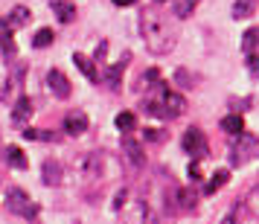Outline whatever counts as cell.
<instances>
[{
  "label": "cell",
  "mask_w": 259,
  "mask_h": 224,
  "mask_svg": "<svg viewBox=\"0 0 259 224\" xmlns=\"http://www.w3.org/2000/svg\"><path fill=\"white\" fill-rule=\"evenodd\" d=\"M140 32H143V41H146V50L152 56H166L175 47V38H178L175 24L166 15L154 12V9H146L140 15Z\"/></svg>",
  "instance_id": "1"
},
{
  "label": "cell",
  "mask_w": 259,
  "mask_h": 224,
  "mask_svg": "<svg viewBox=\"0 0 259 224\" xmlns=\"http://www.w3.org/2000/svg\"><path fill=\"white\" fill-rule=\"evenodd\" d=\"M184 108H187L184 96L172 94L169 87H163V82H157V99H149L143 105V111L152 114V117H160V119H175L184 114Z\"/></svg>",
  "instance_id": "2"
},
{
  "label": "cell",
  "mask_w": 259,
  "mask_h": 224,
  "mask_svg": "<svg viewBox=\"0 0 259 224\" xmlns=\"http://www.w3.org/2000/svg\"><path fill=\"white\" fill-rule=\"evenodd\" d=\"M256 149H259V140L253 137V134H247V131L236 134V143H233V149H230V166L247 163V160L253 157V152H256Z\"/></svg>",
  "instance_id": "3"
},
{
  "label": "cell",
  "mask_w": 259,
  "mask_h": 224,
  "mask_svg": "<svg viewBox=\"0 0 259 224\" xmlns=\"http://www.w3.org/2000/svg\"><path fill=\"white\" fill-rule=\"evenodd\" d=\"M6 207H9L15 215H24V218H35L38 215V207L29 201V195H26L24 189H18V187H12L6 192Z\"/></svg>",
  "instance_id": "4"
},
{
  "label": "cell",
  "mask_w": 259,
  "mask_h": 224,
  "mask_svg": "<svg viewBox=\"0 0 259 224\" xmlns=\"http://www.w3.org/2000/svg\"><path fill=\"white\" fill-rule=\"evenodd\" d=\"M76 172L84 181H102L105 177V157L102 154H82L76 160Z\"/></svg>",
  "instance_id": "5"
},
{
  "label": "cell",
  "mask_w": 259,
  "mask_h": 224,
  "mask_svg": "<svg viewBox=\"0 0 259 224\" xmlns=\"http://www.w3.org/2000/svg\"><path fill=\"white\" fill-rule=\"evenodd\" d=\"M184 149H187L189 157H207V137H204V131L201 128H189L184 134Z\"/></svg>",
  "instance_id": "6"
},
{
  "label": "cell",
  "mask_w": 259,
  "mask_h": 224,
  "mask_svg": "<svg viewBox=\"0 0 259 224\" xmlns=\"http://www.w3.org/2000/svg\"><path fill=\"white\" fill-rule=\"evenodd\" d=\"M47 87L53 91L56 99H67L70 96V79L61 70H47Z\"/></svg>",
  "instance_id": "7"
},
{
  "label": "cell",
  "mask_w": 259,
  "mask_h": 224,
  "mask_svg": "<svg viewBox=\"0 0 259 224\" xmlns=\"http://www.w3.org/2000/svg\"><path fill=\"white\" fill-rule=\"evenodd\" d=\"M64 131L73 134V137H79V134L88 131V114H84L82 108H73L70 114L64 117Z\"/></svg>",
  "instance_id": "8"
},
{
  "label": "cell",
  "mask_w": 259,
  "mask_h": 224,
  "mask_svg": "<svg viewBox=\"0 0 259 224\" xmlns=\"http://www.w3.org/2000/svg\"><path fill=\"white\" fill-rule=\"evenodd\" d=\"M41 177H44V184H47V187H59L61 177H64V169H61L59 160L47 157V160H44V166H41Z\"/></svg>",
  "instance_id": "9"
},
{
  "label": "cell",
  "mask_w": 259,
  "mask_h": 224,
  "mask_svg": "<svg viewBox=\"0 0 259 224\" xmlns=\"http://www.w3.org/2000/svg\"><path fill=\"white\" fill-rule=\"evenodd\" d=\"M29 117H32V102H29V96H18V102H15V108H12V122L24 128L26 122H29Z\"/></svg>",
  "instance_id": "10"
},
{
  "label": "cell",
  "mask_w": 259,
  "mask_h": 224,
  "mask_svg": "<svg viewBox=\"0 0 259 224\" xmlns=\"http://www.w3.org/2000/svg\"><path fill=\"white\" fill-rule=\"evenodd\" d=\"M122 152L128 154V160H131L134 166H143V163H146V157H143V146L134 140L131 134H125V137H122Z\"/></svg>",
  "instance_id": "11"
},
{
  "label": "cell",
  "mask_w": 259,
  "mask_h": 224,
  "mask_svg": "<svg viewBox=\"0 0 259 224\" xmlns=\"http://www.w3.org/2000/svg\"><path fill=\"white\" fill-rule=\"evenodd\" d=\"M50 6H53V12L59 18L61 24H70L73 18H76V6H73L70 0H50Z\"/></svg>",
  "instance_id": "12"
},
{
  "label": "cell",
  "mask_w": 259,
  "mask_h": 224,
  "mask_svg": "<svg viewBox=\"0 0 259 224\" xmlns=\"http://www.w3.org/2000/svg\"><path fill=\"white\" fill-rule=\"evenodd\" d=\"M3 160L12 166V169H26L29 160H26V154L21 146H6V152H3Z\"/></svg>",
  "instance_id": "13"
},
{
  "label": "cell",
  "mask_w": 259,
  "mask_h": 224,
  "mask_svg": "<svg viewBox=\"0 0 259 224\" xmlns=\"http://www.w3.org/2000/svg\"><path fill=\"white\" fill-rule=\"evenodd\" d=\"M32 21V12L26 9V6H15L12 12H9V18H6V26L9 29H21V26H26Z\"/></svg>",
  "instance_id": "14"
},
{
  "label": "cell",
  "mask_w": 259,
  "mask_h": 224,
  "mask_svg": "<svg viewBox=\"0 0 259 224\" xmlns=\"http://www.w3.org/2000/svg\"><path fill=\"white\" fill-rule=\"evenodd\" d=\"M222 131L224 134H230V137H236V134H242L245 131V119H242V114H227V117L222 119Z\"/></svg>",
  "instance_id": "15"
},
{
  "label": "cell",
  "mask_w": 259,
  "mask_h": 224,
  "mask_svg": "<svg viewBox=\"0 0 259 224\" xmlns=\"http://www.w3.org/2000/svg\"><path fill=\"white\" fill-rule=\"evenodd\" d=\"M73 64H76V67H79V70H82L88 79H91V82H96V79H99V73H96V64L88 59V56H82V53H73Z\"/></svg>",
  "instance_id": "16"
},
{
  "label": "cell",
  "mask_w": 259,
  "mask_h": 224,
  "mask_svg": "<svg viewBox=\"0 0 259 224\" xmlns=\"http://www.w3.org/2000/svg\"><path fill=\"white\" fill-rule=\"evenodd\" d=\"M227 181H230V172H227V169H219V172H212V177L207 181V187H204V195H215V192H219V189H222Z\"/></svg>",
  "instance_id": "17"
},
{
  "label": "cell",
  "mask_w": 259,
  "mask_h": 224,
  "mask_svg": "<svg viewBox=\"0 0 259 224\" xmlns=\"http://www.w3.org/2000/svg\"><path fill=\"white\" fill-rule=\"evenodd\" d=\"M125 61H128V56H125ZM125 61H119V64H114V67H108V73H105V84L111 87V91H117L119 82H122V70H125Z\"/></svg>",
  "instance_id": "18"
},
{
  "label": "cell",
  "mask_w": 259,
  "mask_h": 224,
  "mask_svg": "<svg viewBox=\"0 0 259 224\" xmlns=\"http://www.w3.org/2000/svg\"><path fill=\"white\" fill-rule=\"evenodd\" d=\"M198 3L201 0H175V3H172V15H175V18H189V15L195 12Z\"/></svg>",
  "instance_id": "19"
},
{
  "label": "cell",
  "mask_w": 259,
  "mask_h": 224,
  "mask_svg": "<svg viewBox=\"0 0 259 224\" xmlns=\"http://www.w3.org/2000/svg\"><path fill=\"white\" fill-rule=\"evenodd\" d=\"M253 9H256V0H236V3H233V18H236V21L250 18Z\"/></svg>",
  "instance_id": "20"
},
{
  "label": "cell",
  "mask_w": 259,
  "mask_h": 224,
  "mask_svg": "<svg viewBox=\"0 0 259 224\" xmlns=\"http://www.w3.org/2000/svg\"><path fill=\"white\" fill-rule=\"evenodd\" d=\"M114 122H117V128L122 131V134H131V131L137 128V117H134L131 111H122V114H117V119H114Z\"/></svg>",
  "instance_id": "21"
},
{
  "label": "cell",
  "mask_w": 259,
  "mask_h": 224,
  "mask_svg": "<svg viewBox=\"0 0 259 224\" xmlns=\"http://www.w3.org/2000/svg\"><path fill=\"white\" fill-rule=\"evenodd\" d=\"M53 41H56V32H53L50 26H44V29H38V32H35V38H32V47L44 50V47H50Z\"/></svg>",
  "instance_id": "22"
},
{
  "label": "cell",
  "mask_w": 259,
  "mask_h": 224,
  "mask_svg": "<svg viewBox=\"0 0 259 224\" xmlns=\"http://www.w3.org/2000/svg\"><path fill=\"white\" fill-rule=\"evenodd\" d=\"M21 79H24V70L18 67V70L12 73V79H9V84H6V87L0 91V99H12V94L18 91V84H21Z\"/></svg>",
  "instance_id": "23"
},
{
  "label": "cell",
  "mask_w": 259,
  "mask_h": 224,
  "mask_svg": "<svg viewBox=\"0 0 259 224\" xmlns=\"http://www.w3.org/2000/svg\"><path fill=\"white\" fill-rule=\"evenodd\" d=\"M256 47H259V29L253 26V29H247L245 38H242V50H245L247 56H250V53H253Z\"/></svg>",
  "instance_id": "24"
},
{
  "label": "cell",
  "mask_w": 259,
  "mask_h": 224,
  "mask_svg": "<svg viewBox=\"0 0 259 224\" xmlns=\"http://www.w3.org/2000/svg\"><path fill=\"white\" fill-rule=\"evenodd\" d=\"M245 207H247V212H250L253 218H259V187L250 189V195L245 198Z\"/></svg>",
  "instance_id": "25"
},
{
  "label": "cell",
  "mask_w": 259,
  "mask_h": 224,
  "mask_svg": "<svg viewBox=\"0 0 259 224\" xmlns=\"http://www.w3.org/2000/svg\"><path fill=\"white\" fill-rule=\"evenodd\" d=\"M178 207H181V210H192V207H195V192L178 189Z\"/></svg>",
  "instance_id": "26"
},
{
  "label": "cell",
  "mask_w": 259,
  "mask_h": 224,
  "mask_svg": "<svg viewBox=\"0 0 259 224\" xmlns=\"http://www.w3.org/2000/svg\"><path fill=\"white\" fill-rule=\"evenodd\" d=\"M143 137H146V140H152V143H160V140H166L169 134H160L157 128H143Z\"/></svg>",
  "instance_id": "27"
},
{
  "label": "cell",
  "mask_w": 259,
  "mask_h": 224,
  "mask_svg": "<svg viewBox=\"0 0 259 224\" xmlns=\"http://www.w3.org/2000/svg\"><path fill=\"white\" fill-rule=\"evenodd\" d=\"M189 181H201V160L198 157H192V163H189Z\"/></svg>",
  "instance_id": "28"
},
{
  "label": "cell",
  "mask_w": 259,
  "mask_h": 224,
  "mask_svg": "<svg viewBox=\"0 0 259 224\" xmlns=\"http://www.w3.org/2000/svg\"><path fill=\"white\" fill-rule=\"evenodd\" d=\"M247 70H250V76H253V79L259 76V56H253V53L247 56Z\"/></svg>",
  "instance_id": "29"
},
{
  "label": "cell",
  "mask_w": 259,
  "mask_h": 224,
  "mask_svg": "<svg viewBox=\"0 0 259 224\" xmlns=\"http://www.w3.org/2000/svg\"><path fill=\"white\" fill-rule=\"evenodd\" d=\"M125 198H128V192H125V189H119L117 192V198H114V210H122V207H125Z\"/></svg>",
  "instance_id": "30"
},
{
  "label": "cell",
  "mask_w": 259,
  "mask_h": 224,
  "mask_svg": "<svg viewBox=\"0 0 259 224\" xmlns=\"http://www.w3.org/2000/svg\"><path fill=\"white\" fill-rule=\"evenodd\" d=\"M114 3H117V6H134L137 0H114Z\"/></svg>",
  "instance_id": "31"
},
{
  "label": "cell",
  "mask_w": 259,
  "mask_h": 224,
  "mask_svg": "<svg viewBox=\"0 0 259 224\" xmlns=\"http://www.w3.org/2000/svg\"><path fill=\"white\" fill-rule=\"evenodd\" d=\"M154 3H166V0H154Z\"/></svg>",
  "instance_id": "32"
}]
</instances>
